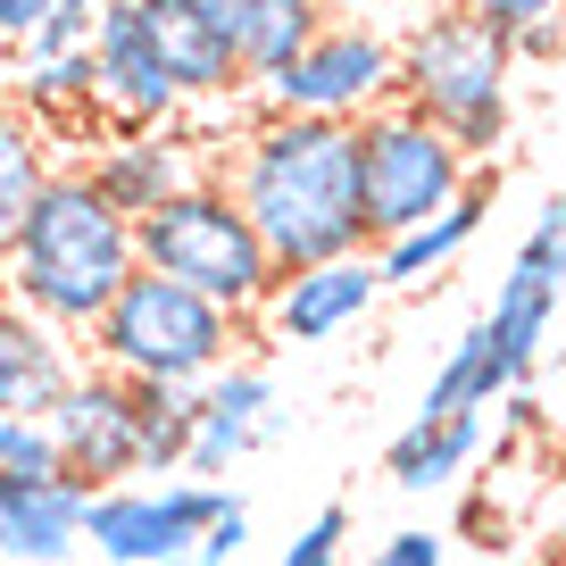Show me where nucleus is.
I'll use <instances>...</instances> for the list:
<instances>
[{"label": "nucleus", "mask_w": 566, "mask_h": 566, "mask_svg": "<svg viewBox=\"0 0 566 566\" xmlns=\"http://www.w3.org/2000/svg\"><path fill=\"white\" fill-rule=\"evenodd\" d=\"M509 84H516V51L492 25H475L467 9H424L400 34L391 101L417 108L424 125H442L467 159H492L509 142Z\"/></svg>", "instance_id": "20e7f679"}, {"label": "nucleus", "mask_w": 566, "mask_h": 566, "mask_svg": "<svg viewBox=\"0 0 566 566\" xmlns=\"http://www.w3.org/2000/svg\"><path fill=\"white\" fill-rule=\"evenodd\" d=\"M367 9H391V18H424V9H442V0H367Z\"/></svg>", "instance_id": "2f4dec72"}, {"label": "nucleus", "mask_w": 566, "mask_h": 566, "mask_svg": "<svg viewBox=\"0 0 566 566\" xmlns=\"http://www.w3.org/2000/svg\"><path fill=\"white\" fill-rule=\"evenodd\" d=\"M483 209H492V176H475L459 200H450L442 217H424L417 233H400V242H384L375 250V275L384 283H433L450 259H459L467 242H475V226H483Z\"/></svg>", "instance_id": "aec40b11"}, {"label": "nucleus", "mask_w": 566, "mask_h": 566, "mask_svg": "<svg viewBox=\"0 0 566 566\" xmlns=\"http://www.w3.org/2000/svg\"><path fill=\"white\" fill-rule=\"evenodd\" d=\"M92 18H101V0H59L51 18L34 25V42H25L18 59H67V51H92Z\"/></svg>", "instance_id": "393cba45"}, {"label": "nucleus", "mask_w": 566, "mask_h": 566, "mask_svg": "<svg viewBox=\"0 0 566 566\" xmlns=\"http://www.w3.org/2000/svg\"><path fill=\"white\" fill-rule=\"evenodd\" d=\"M250 542V509H242V500H233L226 492V509H217V525L209 533H200V549H192V558H209V566H226L233 558V549H242Z\"/></svg>", "instance_id": "c85d7f7f"}, {"label": "nucleus", "mask_w": 566, "mask_h": 566, "mask_svg": "<svg viewBox=\"0 0 566 566\" xmlns=\"http://www.w3.org/2000/svg\"><path fill=\"white\" fill-rule=\"evenodd\" d=\"M167 566H209V558H167Z\"/></svg>", "instance_id": "473e14b6"}, {"label": "nucleus", "mask_w": 566, "mask_h": 566, "mask_svg": "<svg viewBox=\"0 0 566 566\" xmlns=\"http://www.w3.org/2000/svg\"><path fill=\"white\" fill-rule=\"evenodd\" d=\"M367 566H442V533L408 525V533H391V542H375Z\"/></svg>", "instance_id": "cd10ccee"}, {"label": "nucleus", "mask_w": 566, "mask_h": 566, "mask_svg": "<svg viewBox=\"0 0 566 566\" xmlns=\"http://www.w3.org/2000/svg\"><path fill=\"white\" fill-rule=\"evenodd\" d=\"M51 9H59V0H0V51H25Z\"/></svg>", "instance_id": "c756f323"}, {"label": "nucleus", "mask_w": 566, "mask_h": 566, "mask_svg": "<svg viewBox=\"0 0 566 566\" xmlns=\"http://www.w3.org/2000/svg\"><path fill=\"white\" fill-rule=\"evenodd\" d=\"M75 167L92 176V192H101L117 217H150L159 200H176L184 184L217 176L209 150H200V134H184V125H159V134H101V142H84Z\"/></svg>", "instance_id": "9b49d317"}, {"label": "nucleus", "mask_w": 566, "mask_h": 566, "mask_svg": "<svg viewBox=\"0 0 566 566\" xmlns=\"http://www.w3.org/2000/svg\"><path fill=\"white\" fill-rule=\"evenodd\" d=\"M0 84H9V67H0Z\"/></svg>", "instance_id": "72a5a7b5"}, {"label": "nucleus", "mask_w": 566, "mask_h": 566, "mask_svg": "<svg viewBox=\"0 0 566 566\" xmlns=\"http://www.w3.org/2000/svg\"><path fill=\"white\" fill-rule=\"evenodd\" d=\"M509 367H500V342H492V325H467L459 342H450V358H442V375H433V391H424V408L417 417H450V408H492V400H509Z\"/></svg>", "instance_id": "4be33fe9"}, {"label": "nucleus", "mask_w": 566, "mask_h": 566, "mask_svg": "<svg viewBox=\"0 0 566 566\" xmlns=\"http://www.w3.org/2000/svg\"><path fill=\"white\" fill-rule=\"evenodd\" d=\"M217 184L233 192V209L259 226L275 275L292 266H325L367 250V209H358V134L334 117H259L233 134Z\"/></svg>", "instance_id": "f257e3e1"}, {"label": "nucleus", "mask_w": 566, "mask_h": 566, "mask_svg": "<svg viewBox=\"0 0 566 566\" xmlns=\"http://www.w3.org/2000/svg\"><path fill=\"white\" fill-rule=\"evenodd\" d=\"M442 9H467L475 25H492L516 59H558L566 42V0H442Z\"/></svg>", "instance_id": "5701e85b"}, {"label": "nucleus", "mask_w": 566, "mask_h": 566, "mask_svg": "<svg viewBox=\"0 0 566 566\" xmlns=\"http://www.w3.org/2000/svg\"><path fill=\"white\" fill-rule=\"evenodd\" d=\"M134 266H142L134 259V217H117L92 192L84 167L59 159V176L42 184V200L25 209L18 250L0 259V292H9L25 317H42L51 334L84 342L92 325H101V308L125 292Z\"/></svg>", "instance_id": "f03ea898"}, {"label": "nucleus", "mask_w": 566, "mask_h": 566, "mask_svg": "<svg viewBox=\"0 0 566 566\" xmlns=\"http://www.w3.org/2000/svg\"><path fill=\"white\" fill-rule=\"evenodd\" d=\"M342 542H350V509H342V500H325V509L301 525V542L283 549V566H342Z\"/></svg>", "instance_id": "a878e982"}, {"label": "nucleus", "mask_w": 566, "mask_h": 566, "mask_svg": "<svg viewBox=\"0 0 566 566\" xmlns=\"http://www.w3.org/2000/svg\"><path fill=\"white\" fill-rule=\"evenodd\" d=\"M217 509H226V483H108L84 509V542L117 566H167L200 549Z\"/></svg>", "instance_id": "6e6552de"}, {"label": "nucleus", "mask_w": 566, "mask_h": 566, "mask_svg": "<svg viewBox=\"0 0 566 566\" xmlns=\"http://www.w3.org/2000/svg\"><path fill=\"white\" fill-rule=\"evenodd\" d=\"M134 25H142V42H150V59L167 67V84H176L184 108L250 92L242 67H233V51H226V34L209 25L200 0H134Z\"/></svg>", "instance_id": "2eb2a0df"}, {"label": "nucleus", "mask_w": 566, "mask_h": 566, "mask_svg": "<svg viewBox=\"0 0 566 566\" xmlns=\"http://www.w3.org/2000/svg\"><path fill=\"white\" fill-rule=\"evenodd\" d=\"M200 9H209V25L226 34V51H233V67H242L250 92L292 67V59L317 42V25L334 18L325 0H200Z\"/></svg>", "instance_id": "dca6fc26"}, {"label": "nucleus", "mask_w": 566, "mask_h": 566, "mask_svg": "<svg viewBox=\"0 0 566 566\" xmlns=\"http://www.w3.org/2000/svg\"><path fill=\"white\" fill-rule=\"evenodd\" d=\"M475 459H483V408L408 417L400 433H391V450H384V467H391L400 492H442V483H459Z\"/></svg>", "instance_id": "a211bd4d"}, {"label": "nucleus", "mask_w": 566, "mask_h": 566, "mask_svg": "<svg viewBox=\"0 0 566 566\" xmlns=\"http://www.w3.org/2000/svg\"><path fill=\"white\" fill-rule=\"evenodd\" d=\"M134 259L150 266V275L200 292V301H217L242 325H259L266 292H275V259H266L259 226L233 209V192L217 176L184 184L176 200H159L150 217H134Z\"/></svg>", "instance_id": "39448f33"}, {"label": "nucleus", "mask_w": 566, "mask_h": 566, "mask_svg": "<svg viewBox=\"0 0 566 566\" xmlns=\"http://www.w3.org/2000/svg\"><path fill=\"white\" fill-rule=\"evenodd\" d=\"M391 84H400V42L384 34L375 18H325L317 42L283 75L259 84V108L275 117H334V125H358L375 108H391Z\"/></svg>", "instance_id": "0eeeda50"}, {"label": "nucleus", "mask_w": 566, "mask_h": 566, "mask_svg": "<svg viewBox=\"0 0 566 566\" xmlns=\"http://www.w3.org/2000/svg\"><path fill=\"white\" fill-rule=\"evenodd\" d=\"M242 317H226L217 301L184 292V283L134 266L125 292L101 308V325L84 334L92 367L125 375V384H159V391H200L209 375H226L242 358Z\"/></svg>", "instance_id": "7ed1b4c3"}, {"label": "nucleus", "mask_w": 566, "mask_h": 566, "mask_svg": "<svg viewBox=\"0 0 566 566\" xmlns=\"http://www.w3.org/2000/svg\"><path fill=\"white\" fill-rule=\"evenodd\" d=\"M134 433H142V475H184V450H192V391L134 384Z\"/></svg>", "instance_id": "b1692460"}, {"label": "nucleus", "mask_w": 566, "mask_h": 566, "mask_svg": "<svg viewBox=\"0 0 566 566\" xmlns=\"http://www.w3.org/2000/svg\"><path fill=\"white\" fill-rule=\"evenodd\" d=\"M84 509H92V492L67 467H51V475H0V558L75 566V549H84Z\"/></svg>", "instance_id": "4468645a"}, {"label": "nucleus", "mask_w": 566, "mask_h": 566, "mask_svg": "<svg viewBox=\"0 0 566 566\" xmlns=\"http://www.w3.org/2000/svg\"><path fill=\"white\" fill-rule=\"evenodd\" d=\"M75 342L67 334H51L42 317H25L9 292H0V417H25V424H42L59 408V391L75 384Z\"/></svg>", "instance_id": "f3484780"}, {"label": "nucleus", "mask_w": 566, "mask_h": 566, "mask_svg": "<svg viewBox=\"0 0 566 566\" xmlns=\"http://www.w3.org/2000/svg\"><path fill=\"white\" fill-rule=\"evenodd\" d=\"M375 292H384L375 250H350V259H325V266H292V275H275L259 325L275 342H334L342 325H358L375 308Z\"/></svg>", "instance_id": "f8f14e48"}, {"label": "nucleus", "mask_w": 566, "mask_h": 566, "mask_svg": "<svg viewBox=\"0 0 566 566\" xmlns=\"http://www.w3.org/2000/svg\"><path fill=\"white\" fill-rule=\"evenodd\" d=\"M59 176V142L42 134L34 117H25L9 92H0V259L18 250L25 233V209L42 200V184Z\"/></svg>", "instance_id": "412c9836"}, {"label": "nucleus", "mask_w": 566, "mask_h": 566, "mask_svg": "<svg viewBox=\"0 0 566 566\" xmlns=\"http://www.w3.org/2000/svg\"><path fill=\"white\" fill-rule=\"evenodd\" d=\"M51 467H59V450H51V433H42V424L0 417V475H51Z\"/></svg>", "instance_id": "bb28decb"}, {"label": "nucleus", "mask_w": 566, "mask_h": 566, "mask_svg": "<svg viewBox=\"0 0 566 566\" xmlns=\"http://www.w3.org/2000/svg\"><path fill=\"white\" fill-rule=\"evenodd\" d=\"M358 134V209H367V250L417 233L424 217H442L450 200L475 184V159L442 125H424L417 108H375V117L350 125Z\"/></svg>", "instance_id": "423d86ee"}, {"label": "nucleus", "mask_w": 566, "mask_h": 566, "mask_svg": "<svg viewBox=\"0 0 566 566\" xmlns=\"http://www.w3.org/2000/svg\"><path fill=\"white\" fill-rule=\"evenodd\" d=\"M509 424H516V433H533V424H542V400H533V391H509Z\"/></svg>", "instance_id": "7c9ffc66"}, {"label": "nucleus", "mask_w": 566, "mask_h": 566, "mask_svg": "<svg viewBox=\"0 0 566 566\" xmlns=\"http://www.w3.org/2000/svg\"><path fill=\"white\" fill-rule=\"evenodd\" d=\"M9 101L42 125L51 142H101V108H92V51H67V59H18L9 75Z\"/></svg>", "instance_id": "6ab92c4d"}, {"label": "nucleus", "mask_w": 566, "mask_h": 566, "mask_svg": "<svg viewBox=\"0 0 566 566\" xmlns=\"http://www.w3.org/2000/svg\"><path fill=\"white\" fill-rule=\"evenodd\" d=\"M266 408H275V375H266L259 358H233L226 375H209V384L192 391V450H184V475L226 483V467L266 442Z\"/></svg>", "instance_id": "ddd939ff"}, {"label": "nucleus", "mask_w": 566, "mask_h": 566, "mask_svg": "<svg viewBox=\"0 0 566 566\" xmlns=\"http://www.w3.org/2000/svg\"><path fill=\"white\" fill-rule=\"evenodd\" d=\"M59 467H67L84 492H108V483H134L142 475V433H134V384L108 367H75V384L59 391V408L42 417Z\"/></svg>", "instance_id": "1a4fd4ad"}, {"label": "nucleus", "mask_w": 566, "mask_h": 566, "mask_svg": "<svg viewBox=\"0 0 566 566\" xmlns=\"http://www.w3.org/2000/svg\"><path fill=\"white\" fill-rule=\"evenodd\" d=\"M92 108H101V134H159L184 117L167 67L134 25V0H101L92 18Z\"/></svg>", "instance_id": "9d476101"}]
</instances>
